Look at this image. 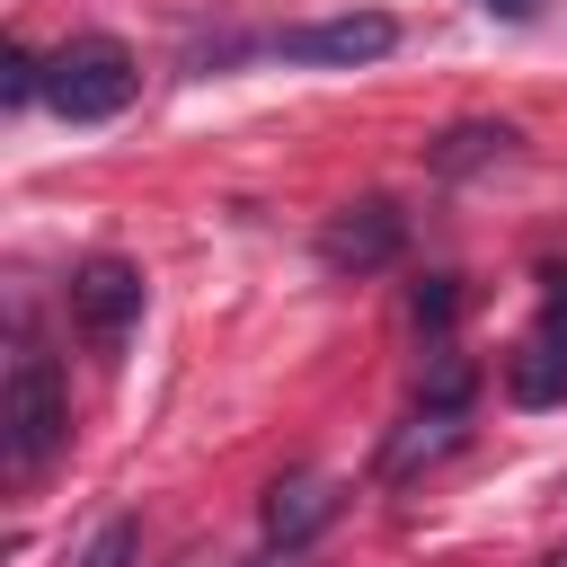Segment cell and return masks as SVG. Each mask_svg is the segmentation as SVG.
Listing matches in <instances>:
<instances>
[{
    "instance_id": "1",
    "label": "cell",
    "mask_w": 567,
    "mask_h": 567,
    "mask_svg": "<svg viewBox=\"0 0 567 567\" xmlns=\"http://www.w3.org/2000/svg\"><path fill=\"white\" fill-rule=\"evenodd\" d=\"M62 434H71L62 372H53V354H44V346L18 328L9 372H0V470H9V478H35V470L62 452Z\"/></svg>"
},
{
    "instance_id": "2",
    "label": "cell",
    "mask_w": 567,
    "mask_h": 567,
    "mask_svg": "<svg viewBox=\"0 0 567 567\" xmlns=\"http://www.w3.org/2000/svg\"><path fill=\"white\" fill-rule=\"evenodd\" d=\"M133 97H142L133 44H115V35H71L62 53H44V106H53V115L106 124V115H124Z\"/></svg>"
},
{
    "instance_id": "3",
    "label": "cell",
    "mask_w": 567,
    "mask_h": 567,
    "mask_svg": "<svg viewBox=\"0 0 567 567\" xmlns=\"http://www.w3.org/2000/svg\"><path fill=\"white\" fill-rule=\"evenodd\" d=\"M62 301H71V319H80V337H89L97 354H124V337L142 328L151 284H142L133 257H80L71 284H62Z\"/></svg>"
},
{
    "instance_id": "4",
    "label": "cell",
    "mask_w": 567,
    "mask_h": 567,
    "mask_svg": "<svg viewBox=\"0 0 567 567\" xmlns=\"http://www.w3.org/2000/svg\"><path fill=\"white\" fill-rule=\"evenodd\" d=\"M505 399L514 408H558L567 399V266H540V328L505 354Z\"/></svg>"
},
{
    "instance_id": "5",
    "label": "cell",
    "mask_w": 567,
    "mask_h": 567,
    "mask_svg": "<svg viewBox=\"0 0 567 567\" xmlns=\"http://www.w3.org/2000/svg\"><path fill=\"white\" fill-rule=\"evenodd\" d=\"M390 44H399V18H381V9H346V18H301V27L266 35V53H275V62H381Z\"/></svg>"
},
{
    "instance_id": "6",
    "label": "cell",
    "mask_w": 567,
    "mask_h": 567,
    "mask_svg": "<svg viewBox=\"0 0 567 567\" xmlns=\"http://www.w3.org/2000/svg\"><path fill=\"white\" fill-rule=\"evenodd\" d=\"M399 248H408V213H399L390 195L337 204V213L319 221V257H328L337 275H372V266H390Z\"/></svg>"
},
{
    "instance_id": "7",
    "label": "cell",
    "mask_w": 567,
    "mask_h": 567,
    "mask_svg": "<svg viewBox=\"0 0 567 567\" xmlns=\"http://www.w3.org/2000/svg\"><path fill=\"white\" fill-rule=\"evenodd\" d=\"M257 523H266V540H275V549H301V540H319V532L337 523V478H319V470H292V478H275V487H266V505H257Z\"/></svg>"
},
{
    "instance_id": "8",
    "label": "cell",
    "mask_w": 567,
    "mask_h": 567,
    "mask_svg": "<svg viewBox=\"0 0 567 567\" xmlns=\"http://www.w3.org/2000/svg\"><path fill=\"white\" fill-rule=\"evenodd\" d=\"M505 151H514V124H452L443 142H425V168L434 177H470V168H487Z\"/></svg>"
},
{
    "instance_id": "9",
    "label": "cell",
    "mask_w": 567,
    "mask_h": 567,
    "mask_svg": "<svg viewBox=\"0 0 567 567\" xmlns=\"http://www.w3.org/2000/svg\"><path fill=\"white\" fill-rule=\"evenodd\" d=\"M461 443V408H425V416H408V434L381 452V478H408L416 461H434V452H452Z\"/></svg>"
},
{
    "instance_id": "10",
    "label": "cell",
    "mask_w": 567,
    "mask_h": 567,
    "mask_svg": "<svg viewBox=\"0 0 567 567\" xmlns=\"http://www.w3.org/2000/svg\"><path fill=\"white\" fill-rule=\"evenodd\" d=\"M133 558H142V523H133V514H115V523H97V532H89V549H80L71 567H133Z\"/></svg>"
},
{
    "instance_id": "11",
    "label": "cell",
    "mask_w": 567,
    "mask_h": 567,
    "mask_svg": "<svg viewBox=\"0 0 567 567\" xmlns=\"http://www.w3.org/2000/svg\"><path fill=\"white\" fill-rule=\"evenodd\" d=\"M470 390H478V372H470L452 346H434V363H425V408H470Z\"/></svg>"
},
{
    "instance_id": "12",
    "label": "cell",
    "mask_w": 567,
    "mask_h": 567,
    "mask_svg": "<svg viewBox=\"0 0 567 567\" xmlns=\"http://www.w3.org/2000/svg\"><path fill=\"white\" fill-rule=\"evenodd\" d=\"M452 310H461V275H425V284L408 292V319H416V328H434V337L452 328Z\"/></svg>"
},
{
    "instance_id": "13",
    "label": "cell",
    "mask_w": 567,
    "mask_h": 567,
    "mask_svg": "<svg viewBox=\"0 0 567 567\" xmlns=\"http://www.w3.org/2000/svg\"><path fill=\"white\" fill-rule=\"evenodd\" d=\"M27 97H44V62L27 44H9L0 53V106H27Z\"/></svg>"
},
{
    "instance_id": "14",
    "label": "cell",
    "mask_w": 567,
    "mask_h": 567,
    "mask_svg": "<svg viewBox=\"0 0 567 567\" xmlns=\"http://www.w3.org/2000/svg\"><path fill=\"white\" fill-rule=\"evenodd\" d=\"M239 567H301V549H275V540H266V549H257V558H239Z\"/></svg>"
},
{
    "instance_id": "15",
    "label": "cell",
    "mask_w": 567,
    "mask_h": 567,
    "mask_svg": "<svg viewBox=\"0 0 567 567\" xmlns=\"http://www.w3.org/2000/svg\"><path fill=\"white\" fill-rule=\"evenodd\" d=\"M487 9H505V18H532V9H540V0H487Z\"/></svg>"
},
{
    "instance_id": "16",
    "label": "cell",
    "mask_w": 567,
    "mask_h": 567,
    "mask_svg": "<svg viewBox=\"0 0 567 567\" xmlns=\"http://www.w3.org/2000/svg\"><path fill=\"white\" fill-rule=\"evenodd\" d=\"M540 567H567V549H549V558H540Z\"/></svg>"
}]
</instances>
